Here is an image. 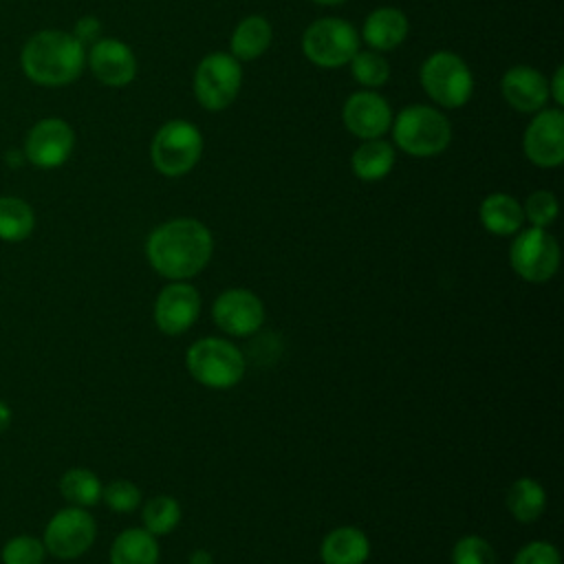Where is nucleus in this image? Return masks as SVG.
<instances>
[{
	"mask_svg": "<svg viewBox=\"0 0 564 564\" xmlns=\"http://www.w3.org/2000/svg\"><path fill=\"white\" fill-rule=\"evenodd\" d=\"M95 520L84 507H68L57 511L44 529V546L59 560H75L84 555L95 542Z\"/></svg>",
	"mask_w": 564,
	"mask_h": 564,
	"instance_id": "10",
	"label": "nucleus"
},
{
	"mask_svg": "<svg viewBox=\"0 0 564 564\" xmlns=\"http://www.w3.org/2000/svg\"><path fill=\"white\" fill-rule=\"evenodd\" d=\"M302 51L322 68L344 66L359 51V35L355 26L341 18H322L304 31Z\"/></svg>",
	"mask_w": 564,
	"mask_h": 564,
	"instance_id": "7",
	"label": "nucleus"
},
{
	"mask_svg": "<svg viewBox=\"0 0 564 564\" xmlns=\"http://www.w3.org/2000/svg\"><path fill=\"white\" fill-rule=\"evenodd\" d=\"M203 137L200 130L185 119H170L159 128L152 139L150 156L156 172L163 176H183L200 159Z\"/></svg>",
	"mask_w": 564,
	"mask_h": 564,
	"instance_id": "5",
	"label": "nucleus"
},
{
	"mask_svg": "<svg viewBox=\"0 0 564 564\" xmlns=\"http://www.w3.org/2000/svg\"><path fill=\"white\" fill-rule=\"evenodd\" d=\"M99 29H101L99 20L93 18V15H86V18H82V20L75 24V33H73V35L84 44V42H93V40L99 35Z\"/></svg>",
	"mask_w": 564,
	"mask_h": 564,
	"instance_id": "34",
	"label": "nucleus"
},
{
	"mask_svg": "<svg viewBox=\"0 0 564 564\" xmlns=\"http://www.w3.org/2000/svg\"><path fill=\"white\" fill-rule=\"evenodd\" d=\"M562 77H564V70H562V66H560V68H555L553 79L549 82V97H553V101H555L557 106L564 104V84H562Z\"/></svg>",
	"mask_w": 564,
	"mask_h": 564,
	"instance_id": "35",
	"label": "nucleus"
},
{
	"mask_svg": "<svg viewBox=\"0 0 564 564\" xmlns=\"http://www.w3.org/2000/svg\"><path fill=\"white\" fill-rule=\"evenodd\" d=\"M394 143L412 156H434L443 152L452 141V128L447 117L423 104H412L392 121Z\"/></svg>",
	"mask_w": 564,
	"mask_h": 564,
	"instance_id": "3",
	"label": "nucleus"
},
{
	"mask_svg": "<svg viewBox=\"0 0 564 564\" xmlns=\"http://www.w3.org/2000/svg\"><path fill=\"white\" fill-rule=\"evenodd\" d=\"M214 322L220 330L234 337H245L262 326L264 306L256 293L247 289H229L214 302Z\"/></svg>",
	"mask_w": 564,
	"mask_h": 564,
	"instance_id": "13",
	"label": "nucleus"
},
{
	"mask_svg": "<svg viewBox=\"0 0 564 564\" xmlns=\"http://www.w3.org/2000/svg\"><path fill=\"white\" fill-rule=\"evenodd\" d=\"M271 44V24L262 15H247L231 35V55L238 62L258 59Z\"/></svg>",
	"mask_w": 564,
	"mask_h": 564,
	"instance_id": "22",
	"label": "nucleus"
},
{
	"mask_svg": "<svg viewBox=\"0 0 564 564\" xmlns=\"http://www.w3.org/2000/svg\"><path fill=\"white\" fill-rule=\"evenodd\" d=\"M452 564H496V553L485 538L465 535L454 544Z\"/></svg>",
	"mask_w": 564,
	"mask_h": 564,
	"instance_id": "30",
	"label": "nucleus"
},
{
	"mask_svg": "<svg viewBox=\"0 0 564 564\" xmlns=\"http://www.w3.org/2000/svg\"><path fill=\"white\" fill-rule=\"evenodd\" d=\"M480 223L489 234L496 236H511L516 234L522 223H524V214H522V205L502 192L489 194L482 203H480Z\"/></svg>",
	"mask_w": 564,
	"mask_h": 564,
	"instance_id": "20",
	"label": "nucleus"
},
{
	"mask_svg": "<svg viewBox=\"0 0 564 564\" xmlns=\"http://www.w3.org/2000/svg\"><path fill=\"white\" fill-rule=\"evenodd\" d=\"M59 491L73 507H93L101 498V482L90 469L75 467L62 476Z\"/></svg>",
	"mask_w": 564,
	"mask_h": 564,
	"instance_id": "26",
	"label": "nucleus"
},
{
	"mask_svg": "<svg viewBox=\"0 0 564 564\" xmlns=\"http://www.w3.org/2000/svg\"><path fill=\"white\" fill-rule=\"evenodd\" d=\"M507 507L518 522H533L544 513L546 494L533 478H518L507 494Z\"/></svg>",
	"mask_w": 564,
	"mask_h": 564,
	"instance_id": "24",
	"label": "nucleus"
},
{
	"mask_svg": "<svg viewBox=\"0 0 564 564\" xmlns=\"http://www.w3.org/2000/svg\"><path fill=\"white\" fill-rule=\"evenodd\" d=\"M242 84L240 62L231 53H209L194 73V95L205 110H225Z\"/></svg>",
	"mask_w": 564,
	"mask_h": 564,
	"instance_id": "8",
	"label": "nucleus"
},
{
	"mask_svg": "<svg viewBox=\"0 0 564 564\" xmlns=\"http://www.w3.org/2000/svg\"><path fill=\"white\" fill-rule=\"evenodd\" d=\"M505 101L518 112H538L549 101V82L533 66H511L500 82Z\"/></svg>",
	"mask_w": 564,
	"mask_h": 564,
	"instance_id": "17",
	"label": "nucleus"
},
{
	"mask_svg": "<svg viewBox=\"0 0 564 564\" xmlns=\"http://www.w3.org/2000/svg\"><path fill=\"white\" fill-rule=\"evenodd\" d=\"M198 311H200L198 291L176 280L174 284H167L159 293L154 302V324L165 335H181L196 322Z\"/></svg>",
	"mask_w": 564,
	"mask_h": 564,
	"instance_id": "15",
	"label": "nucleus"
},
{
	"mask_svg": "<svg viewBox=\"0 0 564 564\" xmlns=\"http://www.w3.org/2000/svg\"><path fill=\"white\" fill-rule=\"evenodd\" d=\"M513 564H562L560 551L549 542H529L524 544Z\"/></svg>",
	"mask_w": 564,
	"mask_h": 564,
	"instance_id": "33",
	"label": "nucleus"
},
{
	"mask_svg": "<svg viewBox=\"0 0 564 564\" xmlns=\"http://www.w3.org/2000/svg\"><path fill=\"white\" fill-rule=\"evenodd\" d=\"M313 2H317V4H341L346 0H313Z\"/></svg>",
	"mask_w": 564,
	"mask_h": 564,
	"instance_id": "37",
	"label": "nucleus"
},
{
	"mask_svg": "<svg viewBox=\"0 0 564 564\" xmlns=\"http://www.w3.org/2000/svg\"><path fill=\"white\" fill-rule=\"evenodd\" d=\"M421 84L425 93L445 108L465 106L474 93L469 66L452 51H436L423 62Z\"/></svg>",
	"mask_w": 564,
	"mask_h": 564,
	"instance_id": "6",
	"label": "nucleus"
},
{
	"mask_svg": "<svg viewBox=\"0 0 564 564\" xmlns=\"http://www.w3.org/2000/svg\"><path fill=\"white\" fill-rule=\"evenodd\" d=\"M522 214L533 227L546 229L557 218V198L549 189H538L524 200Z\"/></svg>",
	"mask_w": 564,
	"mask_h": 564,
	"instance_id": "31",
	"label": "nucleus"
},
{
	"mask_svg": "<svg viewBox=\"0 0 564 564\" xmlns=\"http://www.w3.org/2000/svg\"><path fill=\"white\" fill-rule=\"evenodd\" d=\"M101 498L112 511L128 513L134 511L141 502V491L130 480H112L106 489H101Z\"/></svg>",
	"mask_w": 564,
	"mask_h": 564,
	"instance_id": "32",
	"label": "nucleus"
},
{
	"mask_svg": "<svg viewBox=\"0 0 564 564\" xmlns=\"http://www.w3.org/2000/svg\"><path fill=\"white\" fill-rule=\"evenodd\" d=\"M370 555L368 538L357 527H339L322 542L324 564H364Z\"/></svg>",
	"mask_w": 564,
	"mask_h": 564,
	"instance_id": "19",
	"label": "nucleus"
},
{
	"mask_svg": "<svg viewBox=\"0 0 564 564\" xmlns=\"http://www.w3.org/2000/svg\"><path fill=\"white\" fill-rule=\"evenodd\" d=\"M159 544L145 529L121 531L110 549V564H156Z\"/></svg>",
	"mask_w": 564,
	"mask_h": 564,
	"instance_id": "21",
	"label": "nucleus"
},
{
	"mask_svg": "<svg viewBox=\"0 0 564 564\" xmlns=\"http://www.w3.org/2000/svg\"><path fill=\"white\" fill-rule=\"evenodd\" d=\"M35 225L33 209L15 196H0V238L7 242L24 240Z\"/></svg>",
	"mask_w": 564,
	"mask_h": 564,
	"instance_id": "25",
	"label": "nucleus"
},
{
	"mask_svg": "<svg viewBox=\"0 0 564 564\" xmlns=\"http://www.w3.org/2000/svg\"><path fill=\"white\" fill-rule=\"evenodd\" d=\"M185 364L189 375L207 386V388H216V390H225L236 386L242 375H245V357L242 352L225 341V339H216V337H205L198 339L185 355Z\"/></svg>",
	"mask_w": 564,
	"mask_h": 564,
	"instance_id": "4",
	"label": "nucleus"
},
{
	"mask_svg": "<svg viewBox=\"0 0 564 564\" xmlns=\"http://www.w3.org/2000/svg\"><path fill=\"white\" fill-rule=\"evenodd\" d=\"M181 520V507L172 496H156L143 507V524L154 538L170 533Z\"/></svg>",
	"mask_w": 564,
	"mask_h": 564,
	"instance_id": "28",
	"label": "nucleus"
},
{
	"mask_svg": "<svg viewBox=\"0 0 564 564\" xmlns=\"http://www.w3.org/2000/svg\"><path fill=\"white\" fill-rule=\"evenodd\" d=\"M509 262L522 280L546 282L560 267V245L546 229L529 227L511 242Z\"/></svg>",
	"mask_w": 564,
	"mask_h": 564,
	"instance_id": "9",
	"label": "nucleus"
},
{
	"mask_svg": "<svg viewBox=\"0 0 564 564\" xmlns=\"http://www.w3.org/2000/svg\"><path fill=\"white\" fill-rule=\"evenodd\" d=\"M9 423H11V410L4 401H0V432H4L9 427Z\"/></svg>",
	"mask_w": 564,
	"mask_h": 564,
	"instance_id": "36",
	"label": "nucleus"
},
{
	"mask_svg": "<svg viewBox=\"0 0 564 564\" xmlns=\"http://www.w3.org/2000/svg\"><path fill=\"white\" fill-rule=\"evenodd\" d=\"M46 546L33 535H15L2 546V564H42Z\"/></svg>",
	"mask_w": 564,
	"mask_h": 564,
	"instance_id": "29",
	"label": "nucleus"
},
{
	"mask_svg": "<svg viewBox=\"0 0 564 564\" xmlns=\"http://www.w3.org/2000/svg\"><path fill=\"white\" fill-rule=\"evenodd\" d=\"M75 145L73 128L59 117L40 119L26 134L24 156L44 170L59 167L66 163Z\"/></svg>",
	"mask_w": 564,
	"mask_h": 564,
	"instance_id": "11",
	"label": "nucleus"
},
{
	"mask_svg": "<svg viewBox=\"0 0 564 564\" xmlns=\"http://www.w3.org/2000/svg\"><path fill=\"white\" fill-rule=\"evenodd\" d=\"M341 117L348 132L364 141L383 137L392 126L390 104L372 90L352 93L344 104Z\"/></svg>",
	"mask_w": 564,
	"mask_h": 564,
	"instance_id": "14",
	"label": "nucleus"
},
{
	"mask_svg": "<svg viewBox=\"0 0 564 564\" xmlns=\"http://www.w3.org/2000/svg\"><path fill=\"white\" fill-rule=\"evenodd\" d=\"M408 35V18L394 7H381L368 13L361 37L375 51L397 48Z\"/></svg>",
	"mask_w": 564,
	"mask_h": 564,
	"instance_id": "18",
	"label": "nucleus"
},
{
	"mask_svg": "<svg viewBox=\"0 0 564 564\" xmlns=\"http://www.w3.org/2000/svg\"><path fill=\"white\" fill-rule=\"evenodd\" d=\"M88 66L101 84L112 88L130 84L137 75V59L132 48L112 37H104L93 44L88 53Z\"/></svg>",
	"mask_w": 564,
	"mask_h": 564,
	"instance_id": "16",
	"label": "nucleus"
},
{
	"mask_svg": "<svg viewBox=\"0 0 564 564\" xmlns=\"http://www.w3.org/2000/svg\"><path fill=\"white\" fill-rule=\"evenodd\" d=\"M86 62L84 44L66 31L46 29L26 40L20 53L24 75L40 86H64L79 77Z\"/></svg>",
	"mask_w": 564,
	"mask_h": 564,
	"instance_id": "2",
	"label": "nucleus"
},
{
	"mask_svg": "<svg viewBox=\"0 0 564 564\" xmlns=\"http://www.w3.org/2000/svg\"><path fill=\"white\" fill-rule=\"evenodd\" d=\"M524 154L538 167H557L564 161V115L560 108L538 110L524 130Z\"/></svg>",
	"mask_w": 564,
	"mask_h": 564,
	"instance_id": "12",
	"label": "nucleus"
},
{
	"mask_svg": "<svg viewBox=\"0 0 564 564\" xmlns=\"http://www.w3.org/2000/svg\"><path fill=\"white\" fill-rule=\"evenodd\" d=\"M212 251L209 229L194 218H174L159 225L145 245L152 269L170 280H187L200 273Z\"/></svg>",
	"mask_w": 564,
	"mask_h": 564,
	"instance_id": "1",
	"label": "nucleus"
},
{
	"mask_svg": "<svg viewBox=\"0 0 564 564\" xmlns=\"http://www.w3.org/2000/svg\"><path fill=\"white\" fill-rule=\"evenodd\" d=\"M352 172L361 178V181H381L383 176L390 174L392 165H394V148L379 139H366L350 159Z\"/></svg>",
	"mask_w": 564,
	"mask_h": 564,
	"instance_id": "23",
	"label": "nucleus"
},
{
	"mask_svg": "<svg viewBox=\"0 0 564 564\" xmlns=\"http://www.w3.org/2000/svg\"><path fill=\"white\" fill-rule=\"evenodd\" d=\"M348 64H350L352 77L366 88H379L390 77L388 59L381 55V51H375V48L357 51Z\"/></svg>",
	"mask_w": 564,
	"mask_h": 564,
	"instance_id": "27",
	"label": "nucleus"
}]
</instances>
